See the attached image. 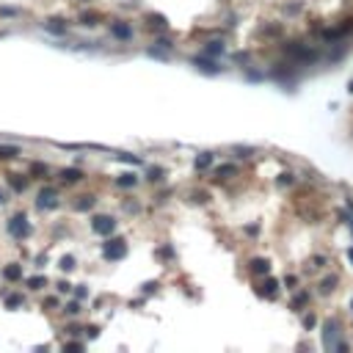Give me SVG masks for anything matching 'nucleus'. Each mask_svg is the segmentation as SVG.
I'll return each instance as SVG.
<instances>
[{
	"instance_id": "obj_1",
	"label": "nucleus",
	"mask_w": 353,
	"mask_h": 353,
	"mask_svg": "<svg viewBox=\"0 0 353 353\" xmlns=\"http://www.w3.org/2000/svg\"><path fill=\"white\" fill-rule=\"evenodd\" d=\"M102 254H105V260H119L125 254V243L122 240H110V243H105Z\"/></svg>"
},
{
	"instance_id": "obj_2",
	"label": "nucleus",
	"mask_w": 353,
	"mask_h": 353,
	"mask_svg": "<svg viewBox=\"0 0 353 353\" xmlns=\"http://www.w3.org/2000/svg\"><path fill=\"white\" fill-rule=\"evenodd\" d=\"M94 229H97V232H110V229H113V221L110 218H97L94 221Z\"/></svg>"
},
{
	"instance_id": "obj_3",
	"label": "nucleus",
	"mask_w": 353,
	"mask_h": 353,
	"mask_svg": "<svg viewBox=\"0 0 353 353\" xmlns=\"http://www.w3.org/2000/svg\"><path fill=\"white\" fill-rule=\"evenodd\" d=\"M9 229H14L17 234H22L25 232V223H22V218H14V223H9Z\"/></svg>"
},
{
	"instance_id": "obj_4",
	"label": "nucleus",
	"mask_w": 353,
	"mask_h": 353,
	"mask_svg": "<svg viewBox=\"0 0 353 353\" xmlns=\"http://www.w3.org/2000/svg\"><path fill=\"white\" fill-rule=\"evenodd\" d=\"M210 160H213V157H210V155H202V157H199V160H196V166H199V168H204V166H207Z\"/></svg>"
},
{
	"instance_id": "obj_5",
	"label": "nucleus",
	"mask_w": 353,
	"mask_h": 353,
	"mask_svg": "<svg viewBox=\"0 0 353 353\" xmlns=\"http://www.w3.org/2000/svg\"><path fill=\"white\" fill-rule=\"evenodd\" d=\"M6 276H9V279H17V276H20V268H9V270H6Z\"/></svg>"
}]
</instances>
